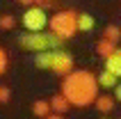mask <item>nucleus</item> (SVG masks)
Returning a JSON list of instances; mask_svg holds the SVG:
<instances>
[{
    "instance_id": "3",
    "label": "nucleus",
    "mask_w": 121,
    "mask_h": 119,
    "mask_svg": "<svg viewBox=\"0 0 121 119\" xmlns=\"http://www.w3.org/2000/svg\"><path fill=\"white\" fill-rule=\"evenodd\" d=\"M75 18H78V12H73V9L55 12L53 16L48 18V30L55 32L57 37H62V39L66 41V39H71V37H75V32H78V23H75Z\"/></svg>"
},
{
    "instance_id": "11",
    "label": "nucleus",
    "mask_w": 121,
    "mask_h": 119,
    "mask_svg": "<svg viewBox=\"0 0 121 119\" xmlns=\"http://www.w3.org/2000/svg\"><path fill=\"white\" fill-rule=\"evenodd\" d=\"M75 23H78V32H91L94 25H96V21H94L91 14H78Z\"/></svg>"
},
{
    "instance_id": "16",
    "label": "nucleus",
    "mask_w": 121,
    "mask_h": 119,
    "mask_svg": "<svg viewBox=\"0 0 121 119\" xmlns=\"http://www.w3.org/2000/svg\"><path fill=\"white\" fill-rule=\"evenodd\" d=\"M7 64H9V57H7V53H5V48L0 46V76L7 71Z\"/></svg>"
},
{
    "instance_id": "19",
    "label": "nucleus",
    "mask_w": 121,
    "mask_h": 119,
    "mask_svg": "<svg viewBox=\"0 0 121 119\" xmlns=\"http://www.w3.org/2000/svg\"><path fill=\"white\" fill-rule=\"evenodd\" d=\"M43 119H64V114H60V112H53V110H50V112H48Z\"/></svg>"
},
{
    "instance_id": "9",
    "label": "nucleus",
    "mask_w": 121,
    "mask_h": 119,
    "mask_svg": "<svg viewBox=\"0 0 121 119\" xmlns=\"http://www.w3.org/2000/svg\"><path fill=\"white\" fill-rule=\"evenodd\" d=\"M114 50H117V44H114V41H110L108 37H101V39L96 41V53L101 55L103 60L108 57V55H112Z\"/></svg>"
},
{
    "instance_id": "18",
    "label": "nucleus",
    "mask_w": 121,
    "mask_h": 119,
    "mask_svg": "<svg viewBox=\"0 0 121 119\" xmlns=\"http://www.w3.org/2000/svg\"><path fill=\"white\" fill-rule=\"evenodd\" d=\"M37 5L46 9V7H53V5H55V0H37Z\"/></svg>"
},
{
    "instance_id": "6",
    "label": "nucleus",
    "mask_w": 121,
    "mask_h": 119,
    "mask_svg": "<svg viewBox=\"0 0 121 119\" xmlns=\"http://www.w3.org/2000/svg\"><path fill=\"white\" fill-rule=\"evenodd\" d=\"M114 105H117V99H114V96H108V94H103V96L98 94V96H96V101H94V108H96L101 114L112 112V110H114Z\"/></svg>"
},
{
    "instance_id": "4",
    "label": "nucleus",
    "mask_w": 121,
    "mask_h": 119,
    "mask_svg": "<svg viewBox=\"0 0 121 119\" xmlns=\"http://www.w3.org/2000/svg\"><path fill=\"white\" fill-rule=\"evenodd\" d=\"M23 27H25L27 32H41V30H46L48 27V14L43 7L39 5H30L23 12V18H21Z\"/></svg>"
},
{
    "instance_id": "22",
    "label": "nucleus",
    "mask_w": 121,
    "mask_h": 119,
    "mask_svg": "<svg viewBox=\"0 0 121 119\" xmlns=\"http://www.w3.org/2000/svg\"><path fill=\"white\" fill-rule=\"evenodd\" d=\"M103 119H108V117H103Z\"/></svg>"
},
{
    "instance_id": "1",
    "label": "nucleus",
    "mask_w": 121,
    "mask_h": 119,
    "mask_svg": "<svg viewBox=\"0 0 121 119\" xmlns=\"http://www.w3.org/2000/svg\"><path fill=\"white\" fill-rule=\"evenodd\" d=\"M62 94L73 108H87L94 105L98 96V78L91 71L85 69H73L62 80Z\"/></svg>"
},
{
    "instance_id": "10",
    "label": "nucleus",
    "mask_w": 121,
    "mask_h": 119,
    "mask_svg": "<svg viewBox=\"0 0 121 119\" xmlns=\"http://www.w3.org/2000/svg\"><path fill=\"white\" fill-rule=\"evenodd\" d=\"M98 78V87H103V89H114V85L119 82V78H117L112 71H101V76H96Z\"/></svg>"
},
{
    "instance_id": "7",
    "label": "nucleus",
    "mask_w": 121,
    "mask_h": 119,
    "mask_svg": "<svg viewBox=\"0 0 121 119\" xmlns=\"http://www.w3.org/2000/svg\"><path fill=\"white\" fill-rule=\"evenodd\" d=\"M105 69H108V71H112L117 78H121V48H117L112 55H108V57H105Z\"/></svg>"
},
{
    "instance_id": "20",
    "label": "nucleus",
    "mask_w": 121,
    "mask_h": 119,
    "mask_svg": "<svg viewBox=\"0 0 121 119\" xmlns=\"http://www.w3.org/2000/svg\"><path fill=\"white\" fill-rule=\"evenodd\" d=\"M114 99L121 103V82H117V85H114Z\"/></svg>"
},
{
    "instance_id": "13",
    "label": "nucleus",
    "mask_w": 121,
    "mask_h": 119,
    "mask_svg": "<svg viewBox=\"0 0 121 119\" xmlns=\"http://www.w3.org/2000/svg\"><path fill=\"white\" fill-rule=\"evenodd\" d=\"M32 112H34V117L43 119L48 112H50V103H48L46 99H39V101H34V105H32Z\"/></svg>"
},
{
    "instance_id": "2",
    "label": "nucleus",
    "mask_w": 121,
    "mask_h": 119,
    "mask_svg": "<svg viewBox=\"0 0 121 119\" xmlns=\"http://www.w3.org/2000/svg\"><path fill=\"white\" fill-rule=\"evenodd\" d=\"M18 44L21 48L25 50H32V53H41V50H57V48L64 46V39L57 37L55 32H25L18 37Z\"/></svg>"
},
{
    "instance_id": "15",
    "label": "nucleus",
    "mask_w": 121,
    "mask_h": 119,
    "mask_svg": "<svg viewBox=\"0 0 121 119\" xmlns=\"http://www.w3.org/2000/svg\"><path fill=\"white\" fill-rule=\"evenodd\" d=\"M12 27H16L14 14H0V30H12Z\"/></svg>"
},
{
    "instance_id": "8",
    "label": "nucleus",
    "mask_w": 121,
    "mask_h": 119,
    "mask_svg": "<svg viewBox=\"0 0 121 119\" xmlns=\"http://www.w3.org/2000/svg\"><path fill=\"white\" fill-rule=\"evenodd\" d=\"M48 103H50V110H53V112H60V114L69 112V108H71V103L66 101L64 94H55V96H50Z\"/></svg>"
},
{
    "instance_id": "14",
    "label": "nucleus",
    "mask_w": 121,
    "mask_h": 119,
    "mask_svg": "<svg viewBox=\"0 0 121 119\" xmlns=\"http://www.w3.org/2000/svg\"><path fill=\"white\" fill-rule=\"evenodd\" d=\"M103 37H108L110 41L119 44V41H121V27L114 25V23H110V25H105V30H103Z\"/></svg>"
},
{
    "instance_id": "5",
    "label": "nucleus",
    "mask_w": 121,
    "mask_h": 119,
    "mask_svg": "<svg viewBox=\"0 0 121 119\" xmlns=\"http://www.w3.org/2000/svg\"><path fill=\"white\" fill-rule=\"evenodd\" d=\"M50 71H55L57 76H66L69 71H73V55L64 53L62 48L53 50V64H50Z\"/></svg>"
},
{
    "instance_id": "21",
    "label": "nucleus",
    "mask_w": 121,
    "mask_h": 119,
    "mask_svg": "<svg viewBox=\"0 0 121 119\" xmlns=\"http://www.w3.org/2000/svg\"><path fill=\"white\" fill-rule=\"evenodd\" d=\"M23 7H30V5H37V0H18Z\"/></svg>"
},
{
    "instance_id": "17",
    "label": "nucleus",
    "mask_w": 121,
    "mask_h": 119,
    "mask_svg": "<svg viewBox=\"0 0 121 119\" xmlns=\"http://www.w3.org/2000/svg\"><path fill=\"white\" fill-rule=\"evenodd\" d=\"M12 99V89L5 85H0V103H7V101Z\"/></svg>"
},
{
    "instance_id": "12",
    "label": "nucleus",
    "mask_w": 121,
    "mask_h": 119,
    "mask_svg": "<svg viewBox=\"0 0 121 119\" xmlns=\"http://www.w3.org/2000/svg\"><path fill=\"white\" fill-rule=\"evenodd\" d=\"M50 64H53V50L37 53V57H34V66L37 69H50Z\"/></svg>"
}]
</instances>
